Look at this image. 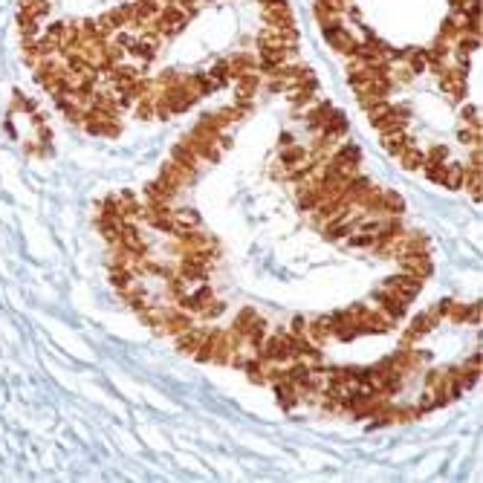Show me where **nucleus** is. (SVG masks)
Wrapping results in <instances>:
<instances>
[{
  "mask_svg": "<svg viewBox=\"0 0 483 483\" xmlns=\"http://www.w3.org/2000/svg\"><path fill=\"white\" fill-rule=\"evenodd\" d=\"M321 32H324L327 44H330L336 52H342V55H347V58H354V55H356V49H359V38L350 35V32L345 29V26H342V21H330V23H324V26H321Z\"/></svg>",
  "mask_w": 483,
  "mask_h": 483,
  "instance_id": "obj_1",
  "label": "nucleus"
},
{
  "mask_svg": "<svg viewBox=\"0 0 483 483\" xmlns=\"http://www.w3.org/2000/svg\"><path fill=\"white\" fill-rule=\"evenodd\" d=\"M420 286H423V281H420V278L408 275V272H399V275H391V278L382 284V290H388L391 295H397L399 301L411 304L414 298H417V293H420Z\"/></svg>",
  "mask_w": 483,
  "mask_h": 483,
  "instance_id": "obj_2",
  "label": "nucleus"
},
{
  "mask_svg": "<svg viewBox=\"0 0 483 483\" xmlns=\"http://www.w3.org/2000/svg\"><path fill=\"white\" fill-rule=\"evenodd\" d=\"M255 356L260 359H269V362H290L293 359V350H290V336L286 333H275V336H267V342L264 347L258 350Z\"/></svg>",
  "mask_w": 483,
  "mask_h": 483,
  "instance_id": "obj_3",
  "label": "nucleus"
},
{
  "mask_svg": "<svg viewBox=\"0 0 483 483\" xmlns=\"http://www.w3.org/2000/svg\"><path fill=\"white\" fill-rule=\"evenodd\" d=\"M440 90H443V93H446L451 101H460V99L466 96V70H463V67L454 70L451 64H449V67L440 73Z\"/></svg>",
  "mask_w": 483,
  "mask_h": 483,
  "instance_id": "obj_4",
  "label": "nucleus"
},
{
  "mask_svg": "<svg viewBox=\"0 0 483 483\" xmlns=\"http://www.w3.org/2000/svg\"><path fill=\"white\" fill-rule=\"evenodd\" d=\"M371 301H373V307L380 310V312H385V316H388L391 321H394V324H397L402 316H406V310H408V304H406V301H399L397 295H391L388 290H382V286H380V290H376V293L371 295Z\"/></svg>",
  "mask_w": 483,
  "mask_h": 483,
  "instance_id": "obj_5",
  "label": "nucleus"
},
{
  "mask_svg": "<svg viewBox=\"0 0 483 483\" xmlns=\"http://www.w3.org/2000/svg\"><path fill=\"white\" fill-rule=\"evenodd\" d=\"M188 327H194V319H191L188 310H182V307L162 310V333L179 336V333H186Z\"/></svg>",
  "mask_w": 483,
  "mask_h": 483,
  "instance_id": "obj_6",
  "label": "nucleus"
},
{
  "mask_svg": "<svg viewBox=\"0 0 483 483\" xmlns=\"http://www.w3.org/2000/svg\"><path fill=\"white\" fill-rule=\"evenodd\" d=\"M327 162L333 168H338V171H345V174H356L359 171V162H362V151L356 145H342V148H336L330 153Z\"/></svg>",
  "mask_w": 483,
  "mask_h": 483,
  "instance_id": "obj_7",
  "label": "nucleus"
},
{
  "mask_svg": "<svg viewBox=\"0 0 483 483\" xmlns=\"http://www.w3.org/2000/svg\"><path fill=\"white\" fill-rule=\"evenodd\" d=\"M437 321H440V312H437V310H425V312H420V316H414V321H411V327H408L406 338H402V345H408V347H411L420 336L432 333V330L437 327Z\"/></svg>",
  "mask_w": 483,
  "mask_h": 483,
  "instance_id": "obj_8",
  "label": "nucleus"
},
{
  "mask_svg": "<svg viewBox=\"0 0 483 483\" xmlns=\"http://www.w3.org/2000/svg\"><path fill=\"white\" fill-rule=\"evenodd\" d=\"M212 298H214V293L208 290L206 284H203V286L197 284V286H194L191 293L186 290V295H179V298H177V307L188 310V312H197V316H200V312L208 307V301H212Z\"/></svg>",
  "mask_w": 483,
  "mask_h": 483,
  "instance_id": "obj_9",
  "label": "nucleus"
},
{
  "mask_svg": "<svg viewBox=\"0 0 483 483\" xmlns=\"http://www.w3.org/2000/svg\"><path fill=\"white\" fill-rule=\"evenodd\" d=\"M160 179L165 182V186H171L174 191H179V188H186V186L194 182V171H188V168H182V165H177L171 160V162H165L160 168Z\"/></svg>",
  "mask_w": 483,
  "mask_h": 483,
  "instance_id": "obj_10",
  "label": "nucleus"
},
{
  "mask_svg": "<svg viewBox=\"0 0 483 483\" xmlns=\"http://www.w3.org/2000/svg\"><path fill=\"white\" fill-rule=\"evenodd\" d=\"M408 122H411V108H406V104H391L388 116L376 127H380L382 134H394V130H406Z\"/></svg>",
  "mask_w": 483,
  "mask_h": 483,
  "instance_id": "obj_11",
  "label": "nucleus"
},
{
  "mask_svg": "<svg viewBox=\"0 0 483 483\" xmlns=\"http://www.w3.org/2000/svg\"><path fill=\"white\" fill-rule=\"evenodd\" d=\"M391 359V364H394V371H399V373H411V371H417L420 368V362L425 359V354H417V350H411L408 345H402L394 356H388Z\"/></svg>",
  "mask_w": 483,
  "mask_h": 483,
  "instance_id": "obj_12",
  "label": "nucleus"
},
{
  "mask_svg": "<svg viewBox=\"0 0 483 483\" xmlns=\"http://www.w3.org/2000/svg\"><path fill=\"white\" fill-rule=\"evenodd\" d=\"M399 264H402V272H408V275L420 278V281L432 278V272H434V267H432V255H411V258H402Z\"/></svg>",
  "mask_w": 483,
  "mask_h": 483,
  "instance_id": "obj_13",
  "label": "nucleus"
},
{
  "mask_svg": "<svg viewBox=\"0 0 483 483\" xmlns=\"http://www.w3.org/2000/svg\"><path fill=\"white\" fill-rule=\"evenodd\" d=\"M182 84H186L188 90L197 99H203V96H208V93H214V90L220 87L217 82L208 73H194V75H182Z\"/></svg>",
  "mask_w": 483,
  "mask_h": 483,
  "instance_id": "obj_14",
  "label": "nucleus"
},
{
  "mask_svg": "<svg viewBox=\"0 0 483 483\" xmlns=\"http://www.w3.org/2000/svg\"><path fill=\"white\" fill-rule=\"evenodd\" d=\"M208 333H212V330H206V327H188L186 333L177 336V347L182 350V354H194V350L206 342Z\"/></svg>",
  "mask_w": 483,
  "mask_h": 483,
  "instance_id": "obj_15",
  "label": "nucleus"
},
{
  "mask_svg": "<svg viewBox=\"0 0 483 483\" xmlns=\"http://www.w3.org/2000/svg\"><path fill=\"white\" fill-rule=\"evenodd\" d=\"M269 385H272V391H275V397H278V402H281L284 408H293L295 402L301 399V397H298V388H295V382H293V380H286V376H284V380L269 382Z\"/></svg>",
  "mask_w": 483,
  "mask_h": 483,
  "instance_id": "obj_16",
  "label": "nucleus"
},
{
  "mask_svg": "<svg viewBox=\"0 0 483 483\" xmlns=\"http://www.w3.org/2000/svg\"><path fill=\"white\" fill-rule=\"evenodd\" d=\"M171 160H174L177 165H182V168H188V171L197 174V165H200V160H197V153L191 151V145H188L186 139L177 142V145L171 148Z\"/></svg>",
  "mask_w": 483,
  "mask_h": 483,
  "instance_id": "obj_17",
  "label": "nucleus"
},
{
  "mask_svg": "<svg viewBox=\"0 0 483 483\" xmlns=\"http://www.w3.org/2000/svg\"><path fill=\"white\" fill-rule=\"evenodd\" d=\"M307 338H310V342L312 345H324V342H327V338H333L330 336V324H327V316H316V319H312V321H307Z\"/></svg>",
  "mask_w": 483,
  "mask_h": 483,
  "instance_id": "obj_18",
  "label": "nucleus"
},
{
  "mask_svg": "<svg viewBox=\"0 0 483 483\" xmlns=\"http://www.w3.org/2000/svg\"><path fill=\"white\" fill-rule=\"evenodd\" d=\"M234 93H238V101H249L255 93H258V87H260V78H258V73H243V75H238L234 78Z\"/></svg>",
  "mask_w": 483,
  "mask_h": 483,
  "instance_id": "obj_19",
  "label": "nucleus"
},
{
  "mask_svg": "<svg viewBox=\"0 0 483 483\" xmlns=\"http://www.w3.org/2000/svg\"><path fill=\"white\" fill-rule=\"evenodd\" d=\"M319 134L330 136V139L345 136V134H347V116H345V113H338V110H333V113L327 116V122H324V125L319 127Z\"/></svg>",
  "mask_w": 483,
  "mask_h": 483,
  "instance_id": "obj_20",
  "label": "nucleus"
},
{
  "mask_svg": "<svg viewBox=\"0 0 483 483\" xmlns=\"http://www.w3.org/2000/svg\"><path fill=\"white\" fill-rule=\"evenodd\" d=\"M267 23H269V29H293L295 21L290 15V6H278V9H267Z\"/></svg>",
  "mask_w": 483,
  "mask_h": 483,
  "instance_id": "obj_21",
  "label": "nucleus"
},
{
  "mask_svg": "<svg viewBox=\"0 0 483 483\" xmlns=\"http://www.w3.org/2000/svg\"><path fill=\"white\" fill-rule=\"evenodd\" d=\"M440 186H446L451 191L463 188V165L460 162H446V168H443V177H440Z\"/></svg>",
  "mask_w": 483,
  "mask_h": 483,
  "instance_id": "obj_22",
  "label": "nucleus"
},
{
  "mask_svg": "<svg viewBox=\"0 0 483 483\" xmlns=\"http://www.w3.org/2000/svg\"><path fill=\"white\" fill-rule=\"evenodd\" d=\"M229 67H232V78H238L243 73H255L258 70V58L249 55V52H238V55L229 58Z\"/></svg>",
  "mask_w": 483,
  "mask_h": 483,
  "instance_id": "obj_23",
  "label": "nucleus"
},
{
  "mask_svg": "<svg viewBox=\"0 0 483 483\" xmlns=\"http://www.w3.org/2000/svg\"><path fill=\"white\" fill-rule=\"evenodd\" d=\"M382 145L394 153V156H399L402 151H406L408 145H411V136H408V127L406 130H394V134H382Z\"/></svg>",
  "mask_w": 483,
  "mask_h": 483,
  "instance_id": "obj_24",
  "label": "nucleus"
},
{
  "mask_svg": "<svg viewBox=\"0 0 483 483\" xmlns=\"http://www.w3.org/2000/svg\"><path fill=\"white\" fill-rule=\"evenodd\" d=\"M463 35V26H460V15L454 12V15H449L446 21L440 23V35L437 38H443V41H449V44H454L458 38Z\"/></svg>",
  "mask_w": 483,
  "mask_h": 483,
  "instance_id": "obj_25",
  "label": "nucleus"
},
{
  "mask_svg": "<svg viewBox=\"0 0 483 483\" xmlns=\"http://www.w3.org/2000/svg\"><path fill=\"white\" fill-rule=\"evenodd\" d=\"M119 293H122V298H125V304H130L136 312H142V310L151 307V295H148L145 290H134V286H125V290H119Z\"/></svg>",
  "mask_w": 483,
  "mask_h": 483,
  "instance_id": "obj_26",
  "label": "nucleus"
},
{
  "mask_svg": "<svg viewBox=\"0 0 483 483\" xmlns=\"http://www.w3.org/2000/svg\"><path fill=\"white\" fill-rule=\"evenodd\" d=\"M134 269L130 267H119V264H110V281H113V286L116 290H125V286H130L134 284Z\"/></svg>",
  "mask_w": 483,
  "mask_h": 483,
  "instance_id": "obj_27",
  "label": "nucleus"
},
{
  "mask_svg": "<svg viewBox=\"0 0 483 483\" xmlns=\"http://www.w3.org/2000/svg\"><path fill=\"white\" fill-rule=\"evenodd\" d=\"M307 160V151L304 148H298V145H293V148H284L281 151V165L286 168V171H293L295 165H301Z\"/></svg>",
  "mask_w": 483,
  "mask_h": 483,
  "instance_id": "obj_28",
  "label": "nucleus"
},
{
  "mask_svg": "<svg viewBox=\"0 0 483 483\" xmlns=\"http://www.w3.org/2000/svg\"><path fill=\"white\" fill-rule=\"evenodd\" d=\"M402 64L417 75V73H423L425 70V49H406V58H402Z\"/></svg>",
  "mask_w": 483,
  "mask_h": 483,
  "instance_id": "obj_29",
  "label": "nucleus"
},
{
  "mask_svg": "<svg viewBox=\"0 0 483 483\" xmlns=\"http://www.w3.org/2000/svg\"><path fill=\"white\" fill-rule=\"evenodd\" d=\"M423 160H425V153L417 151L414 145H408L406 151L399 153V162H402V168H408V171H417V168H423Z\"/></svg>",
  "mask_w": 483,
  "mask_h": 483,
  "instance_id": "obj_30",
  "label": "nucleus"
},
{
  "mask_svg": "<svg viewBox=\"0 0 483 483\" xmlns=\"http://www.w3.org/2000/svg\"><path fill=\"white\" fill-rule=\"evenodd\" d=\"M333 113V104H327V101H324V104H319V108H312L310 113H307V125L312 127V130H319L324 122H327V116Z\"/></svg>",
  "mask_w": 483,
  "mask_h": 483,
  "instance_id": "obj_31",
  "label": "nucleus"
},
{
  "mask_svg": "<svg viewBox=\"0 0 483 483\" xmlns=\"http://www.w3.org/2000/svg\"><path fill=\"white\" fill-rule=\"evenodd\" d=\"M345 240H347L350 249H371V246L376 243V234H371V232H350Z\"/></svg>",
  "mask_w": 483,
  "mask_h": 483,
  "instance_id": "obj_32",
  "label": "nucleus"
},
{
  "mask_svg": "<svg viewBox=\"0 0 483 483\" xmlns=\"http://www.w3.org/2000/svg\"><path fill=\"white\" fill-rule=\"evenodd\" d=\"M255 319H258V312H255L252 307H246V310L238 312V319H234V324H232L229 330H234L238 336H246V330H249V324H252Z\"/></svg>",
  "mask_w": 483,
  "mask_h": 483,
  "instance_id": "obj_33",
  "label": "nucleus"
},
{
  "mask_svg": "<svg viewBox=\"0 0 483 483\" xmlns=\"http://www.w3.org/2000/svg\"><path fill=\"white\" fill-rule=\"evenodd\" d=\"M382 208H385V214H402L406 212V203H402L397 191H382Z\"/></svg>",
  "mask_w": 483,
  "mask_h": 483,
  "instance_id": "obj_34",
  "label": "nucleus"
},
{
  "mask_svg": "<svg viewBox=\"0 0 483 483\" xmlns=\"http://www.w3.org/2000/svg\"><path fill=\"white\" fill-rule=\"evenodd\" d=\"M208 75H212V78H214L217 84H226L229 78H232V67H229V61H217L214 67L208 70Z\"/></svg>",
  "mask_w": 483,
  "mask_h": 483,
  "instance_id": "obj_35",
  "label": "nucleus"
},
{
  "mask_svg": "<svg viewBox=\"0 0 483 483\" xmlns=\"http://www.w3.org/2000/svg\"><path fill=\"white\" fill-rule=\"evenodd\" d=\"M449 160V148L446 145H434L432 151L425 153V160L423 162H428V165H440V162H446Z\"/></svg>",
  "mask_w": 483,
  "mask_h": 483,
  "instance_id": "obj_36",
  "label": "nucleus"
},
{
  "mask_svg": "<svg viewBox=\"0 0 483 483\" xmlns=\"http://www.w3.org/2000/svg\"><path fill=\"white\" fill-rule=\"evenodd\" d=\"M463 122L469 127H480V110L475 108V104H466L463 108Z\"/></svg>",
  "mask_w": 483,
  "mask_h": 483,
  "instance_id": "obj_37",
  "label": "nucleus"
},
{
  "mask_svg": "<svg viewBox=\"0 0 483 483\" xmlns=\"http://www.w3.org/2000/svg\"><path fill=\"white\" fill-rule=\"evenodd\" d=\"M460 139L466 142V145H480V127H463L460 130Z\"/></svg>",
  "mask_w": 483,
  "mask_h": 483,
  "instance_id": "obj_38",
  "label": "nucleus"
},
{
  "mask_svg": "<svg viewBox=\"0 0 483 483\" xmlns=\"http://www.w3.org/2000/svg\"><path fill=\"white\" fill-rule=\"evenodd\" d=\"M220 312H223V304H220L217 298H212V301H208V307L200 312V316H203V319H217Z\"/></svg>",
  "mask_w": 483,
  "mask_h": 483,
  "instance_id": "obj_39",
  "label": "nucleus"
},
{
  "mask_svg": "<svg viewBox=\"0 0 483 483\" xmlns=\"http://www.w3.org/2000/svg\"><path fill=\"white\" fill-rule=\"evenodd\" d=\"M466 321H469V324H480V301L466 307Z\"/></svg>",
  "mask_w": 483,
  "mask_h": 483,
  "instance_id": "obj_40",
  "label": "nucleus"
},
{
  "mask_svg": "<svg viewBox=\"0 0 483 483\" xmlns=\"http://www.w3.org/2000/svg\"><path fill=\"white\" fill-rule=\"evenodd\" d=\"M307 330V321L304 319H293V330L290 333H304Z\"/></svg>",
  "mask_w": 483,
  "mask_h": 483,
  "instance_id": "obj_41",
  "label": "nucleus"
},
{
  "mask_svg": "<svg viewBox=\"0 0 483 483\" xmlns=\"http://www.w3.org/2000/svg\"><path fill=\"white\" fill-rule=\"evenodd\" d=\"M466 368H472V371H480V354L472 356V359H466Z\"/></svg>",
  "mask_w": 483,
  "mask_h": 483,
  "instance_id": "obj_42",
  "label": "nucleus"
},
{
  "mask_svg": "<svg viewBox=\"0 0 483 483\" xmlns=\"http://www.w3.org/2000/svg\"><path fill=\"white\" fill-rule=\"evenodd\" d=\"M330 3H336V6H342V9H345V3H347V0H330Z\"/></svg>",
  "mask_w": 483,
  "mask_h": 483,
  "instance_id": "obj_43",
  "label": "nucleus"
},
{
  "mask_svg": "<svg viewBox=\"0 0 483 483\" xmlns=\"http://www.w3.org/2000/svg\"><path fill=\"white\" fill-rule=\"evenodd\" d=\"M160 3H177V0H160Z\"/></svg>",
  "mask_w": 483,
  "mask_h": 483,
  "instance_id": "obj_44",
  "label": "nucleus"
}]
</instances>
